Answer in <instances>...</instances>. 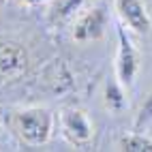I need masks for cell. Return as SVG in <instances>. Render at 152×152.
<instances>
[{"mask_svg": "<svg viewBox=\"0 0 152 152\" xmlns=\"http://www.w3.org/2000/svg\"><path fill=\"white\" fill-rule=\"evenodd\" d=\"M120 150L126 152H152V139L144 135V131H133L120 139Z\"/></svg>", "mask_w": 152, "mask_h": 152, "instance_id": "8", "label": "cell"}, {"mask_svg": "<svg viewBox=\"0 0 152 152\" xmlns=\"http://www.w3.org/2000/svg\"><path fill=\"white\" fill-rule=\"evenodd\" d=\"M60 129L73 146L88 148L92 141V122L86 116V111L77 107H66L60 111Z\"/></svg>", "mask_w": 152, "mask_h": 152, "instance_id": "3", "label": "cell"}, {"mask_svg": "<svg viewBox=\"0 0 152 152\" xmlns=\"http://www.w3.org/2000/svg\"><path fill=\"white\" fill-rule=\"evenodd\" d=\"M13 124L28 146H41L52 137L54 114L45 107H28L15 114Z\"/></svg>", "mask_w": 152, "mask_h": 152, "instance_id": "1", "label": "cell"}, {"mask_svg": "<svg viewBox=\"0 0 152 152\" xmlns=\"http://www.w3.org/2000/svg\"><path fill=\"white\" fill-rule=\"evenodd\" d=\"M116 11L122 19V24L129 26L137 34H148L152 28V19L148 15V9L141 0H116Z\"/></svg>", "mask_w": 152, "mask_h": 152, "instance_id": "6", "label": "cell"}, {"mask_svg": "<svg viewBox=\"0 0 152 152\" xmlns=\"http://www.w3.org/2000/svg\"><path fill=\"white\" fill-rule=\"evenodd\" d=\"M150 124H152V92L148 94V99L144 101V105L137 111V118L133 122V131H146Z\"/></svg>", "mask_w": 152, "mask_h": 152, "instance_id": "9", "label": "cell"}, {"mask_svg": "<svg viewBox=\"0 0 152 152\" xmlns=\"http://www.w3.org/2000/svg\"><path fill=\"white\" fill-rule=\"evenodd\" d=\"M107 11L103 4L82 9L73 22V39L75 41H96L103 37L107 28Z\"/></svg>", "mask_w": 152, "mask_h": 152, "instance_id": "4", "label": "cell"}, {"mask_svg": "<svg viewBox=\"0 0 152 152\" xmlns=\"http://www.w3.org/2000/svg\"><path fill=\"white\" fill-rule=\"evenodd\" d=\"M30 66V56L28 49L19 43H0V77L2 79H19L26 75Z\"/></svg>", "mask_w": 152, "mask_h": 152, "instance_id": "5", "label": "cell"}, {"mask_svg": "<svg viewBox=\"0 0 152 152\" xmlns=\"http://www.w3.org/2000/svg\"><path fill=\"white\" fill-rule=\"evenodd\" d=\"M84 7V0H52L49 4V22L60 26L66 22H73V19L79 15Z\"/></svg>", "mask_w": 152, "mask_h": 152, "instance_id": "7", "label": "cell"}, {"mask_svg": "<svg viewBox=\"0 0 152 152\" xmlns=\"http://www.w3.org/2000/svg\"><path fill=\"white\" fill-rule=\"evenodd\" d=\"M139 71V52L129 39L124 26H118V54H116V77L122 88H131Z\"/></svg>", "mask_w": 152, "mask_h": 152, "instance_id": "2", "label": "cell"}, {"mask_svg": "<svg viewBox=\"0 0 152 152\" xmlns=\"http://www.w3.org/2000/svg\"><path fill=\"white\" fill-rule=\"evenodd\" d=\"M105 101H107V107L120 111L124 105V92H122V84H109L107 86V92H105Z\"/></svg>", "mask_w": 152, "mask_h": 152, "instance_id": "10", "label": "cell"}]
</instances>
